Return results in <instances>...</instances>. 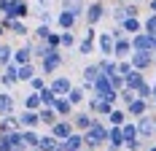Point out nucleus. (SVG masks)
<instances>
[{
	"label": "nucleus",
	"mask_w": 156,
	"mask_h": 151,
	"mask_svg": "<svg viewBox=\"0 0 156 151\" xmlns=\"http://www.w3.org/2000/svg\"><path fill=\"white\" fill-rule=\"evenodd\" d=\"M81 135H83V149H102L105 146V135H108V124H105V119L94 116L92 124Z\"/></svg>",
	"instance_id": "1"
},
{
	"label": "nucleus",
	"mask_w": 156,
	"mask_h": 151,
	"mask_svg": "<svg viewBox=\"0 0 156 151\" xmlns=\"http://www.w3.org/2000/svg\"><path fill=\"white\" fill-rule=\"evenodd\" d=\"M62 65H65V51L62 49H51V51H46V54L38 60V73L54 76V73L62 70Z\"/></svg>",
	"instance_id": "2"
},
{
	"label": "nucleus",
	"mask_w": 156,
	"mask_h": 151,
	"mask_svg": "<svg viewBox=\"0 0 156 151\" xmlns=\"http://www.w3.org/2000/svg\"><path fill=\"white\" fill-rule=\"evenodd\" d=\"M102 19H108V6H105V0H92V3H86L83 16H81L83 27H97Z\"/></svg>",
	"instance_id": "3"
},
{
	"label": "nucleus",
	"mask_w": 156,
	"mask_h": 151,
	"mask_svg": "<svg viewBox=\"0 0 156 151\" xmlns=\"http://www.w3.org/2000/svg\"><path fill=\"white\" fill-rule=\"evenodd\" d=\"M0 27L8 32V35H16V38H30V24L24 19H8V16H0Z\"/></svg>",
	"instance_id": "4"
},
{
	"label": "nucleus",
	"mask_w": 156,
	"mask_h": 151,
	"mask_svg": "<svg viewBox=\"0 0 156 151\" xmlns=\"http://www.w3.org/2000/svg\"><path fill=\"white\" fill-rule=\"evenodd\" d=\"M86 103V111L92 113V116H100V119H105L110 113V108H113V103H108V100H102L100 94H94V92H89V97L83 100Z\"/></svg>",
	"instance_id": "5"
},
{
	"label": "nucleus",
	"mask_w": 156,
	"mask_h": 151,
	"mask_svg": "<svg viewBox=\"0 0 156 151\" xmlns=\"http://www.w3.org/2000/svg\"><path fill=\"white\" fill-rule=\"evenodd\" d=\"M132 121H135L137 138H140L143 143H145V140H151V138L156 135V124H154V116H151V111H148V113H143V116H137V119H132Z\"/></svg>",
	"instance_id": "6"
},
{
	"label": "nucleus",
	"mask_w": 156,
	"mask_h": 151,
	"mask_svg": "<svg viewBox=\"0 0 156 151\" xmlns=\"http://www.w3.org/2000/svg\"><path fill=\"white\" fill-rule=\"evenodd\" d=\"M129 62H132V68H137V70H143V73H151V70H154V51H140V49H132Z\"/></svg>",
	"instance_id": "7"
},
{
	"label": "nucleus",
	"mask_w": 156,
	"mask_h": 151,
	"mask_svg": "<svg viewBox=\"0 0 156 151\" xmlns=\"http://www.w3.org/2000/svg\"><path fill=\"white\" fill-rule=\"evenodd\" d=\"M94 38H97V27H86L83 35L78 38V43H76V54H81V57L94 54Z\"/></svg>",
	"instance_id": "8"
},
{
	"label": "nucleus",
	"mask_w": 156,
	"mask_h": 151,
	"mask_svg": "<svg viewBox=\"0 0 156 151\" xmlns=\"http://www.w3.org/2000/svg\"><path fill=\"white\" fill-rule=\"evenodd\" d=\"M16 121H19V127H22V130H41L38 111H27V108H22V111L16 113Z\"/></svg>",
	"instance_id": "9"
},
{
	"label": "nucleus",
	"mask_w": 156,
	"mask_h": 151,
	"mask_svg": "<svg viewBox=\"0 0 156 151\" xmlns=\"http://www.w3.org/2000/svg\"><path fill=\"white\" fill-rule=\"evenodd\" d=\"M78 22H81V19H78L76 14H70V11H65V8H59V11L54 14V24H57L59 30H76Z\"/></svg>",
	"instance_id": "10"
},
{
	"label": "nucleus",
	"mask_w": 156,
	"mask_h": 151,
	"mask_svg": "<svg viewBox=\"0 0 156 151\" xmlns=\"http://www.w3.org/2000/svg\"><path fill=\"white\" fill-rule=\"evenodd\" d=\"M16 84V62H8L0 68V89H14Z\"/></svg>",
	"instance_id": "11"
},
{
	"label": "nucleus",
	"mask_w": 156,
	"mask_h": 151,
	"mask_svg": "<svg viewBox=\"0 0 156 151\" xmlns=\"http://www.w3.org/2000/svg\"><path fill=\"white\" fill-rule=\"evenodd\" d=\"M94 51L102 54V57H110V54H113V35H110V32H97V38H94Z\"/></svg>",
	"instance_id": "12"
},
{
	"label": "nucleus",
	"mask_w": 156,
	"mask_h": 151,
	"mask_svg": "<svg viewBox=\"0 0 156 151\" xmlns=\"http://www.w3.org/2000/svg\"><path fill=\"white\" fill-rule=\"evenodd\" d=\"M132 54V41H129V35H121V38H116L113 41V60H126Z\"/></svg>",
	"instance_id": "13"
},
{
	"label": "nucleus",
	"mask_w": 156,
	"mask_h": 151,
	"mask_svg": "<svg viewBox=\"0 0 156 151\" xmlns=\"http://www.w3.org/2000/svg\"><path fill=\"white\" fill-rule=\"evenodd\" d=\"M151 108H154V105H151L148 100H140V97H135L132 103H126V105H124V111H126V116H129V119H137V116H143V113H148Z\"/></svg>",
	"instance_id": "14"
},
{
	"label": "nucleus",
	"mask_w": 156,
	"mask_h": 151,
	"mask_svg": "<svg viewBox=\"0 0 156 151\" xmlns=\"http://www.w3.org/2000/svg\"><path fill=\"white\" fill-rule=\"evenodd\" d=\"M100 76V68H97V62H86L83 65V70H81V87L86 89V94L92 92V81Z\"/></svg>",
	"instance_id": "15"
},
{
	"label": "nucleus",
	"mask_w": 156,
	"mask_h": 151,
	"mask_svg": "<svg viewBox=\"0 0 156 151\" xmlns=\"http://www.w3.org/2000/svg\"><path fill=\"white\" fill-rule=\"evenodd\" d=\"M108 6V16L116 22V24H121L126 19V0H110V3H105Z\"/></svg>",
	"instance_id": "16"
},
{
	"label": "nucleus",
	"mask_w": 156,
	"mask_h": 151,
	"mask_svg": "<svg viewBox=\"0 0 156 151\" xmlns=\"http://www.w3.org/2000/svg\"><path fill=\"white\" fill-rule=\"evenodd\" d=\"M73 87V78L70 76H51V81H48V89L54 92V94H67Z\"/></svg>",
	"instance_id": "17"
},
{
	"label": "nucleus",
	"mask_w": 156,
	"mask_h": 151,
	"mask_svg": "<svg viewBox=\"0 0 156 151\" xmlns=\"http://www.w3.org/2000/svg\"><path fill=\"white\" fill-rule=\"evenodd\" d=\"M51 108H54V113H57L59 119H70V113L76 111V108L70 105V100H67L65 94H57V97H54V103H51Z\"/></svg>",
	"instance_id": "18"
},
{
	"label": "nucleus",
	"mask_w": 156,
	"mask_h": 151,
	"mask_svg": "<svg viewBox=\"0 0 156 151\" xmlns=\"http://www.w3.org/2000/svg\"><path fill=\"white\" fill-rule=\"evenodd\" d=\"M48 132L57 138V140H65V138L73 132V121H70V119H57L51 127H48Z\"/></svg>",
	"instance_id": "19"
},
{
	"label": "nucleus",
	"mask_w": 156,
	"mask_h": 151,
	"mask_svg": "<svg viewBox=\"0 0 156 151\" xmlns=\"http://www.w3.org/2000/svg\"><path fill=\"white\" fill-rule=\"evenodd\" d=\"M30 14H32L30 3H27V0H19V3H14L5 14H0V16H8V19H27Z\"/></svg>",
	"instance_id": "20"
},
{
	"label": "nucleus",
	"mask_w": 156,
	"mask_h": 151,
	"mask_svg": "<svg viewBox=\"0 0 156 151\" xmlns=\"http://www.w3.org/2000/svg\"><path fill=\"white\" fill-rule=\"evenodd\" d=\"M59 146H62V151H83V135L78 130H73L65 140H59Z\"/></svg>",
	"instance_id": "21"
},
{
	"label": "nucleus",
	"mask_w": 156,
	"mask_h": 151,
	"mask_svg": "<svg viewBox=\"0 0 156 151\" xmlns=\"http://www.w3.org/2000/svg\"><path fill=\"white\" fill-rule=\"evenodd\" d=\"M35 73H38V62L35 60L24 62V65H16V81H19V84H27Z\"/></svg>",
	"instance_id": "22"
},
{
	"label": "nucleus",
	"mask_w": 156,
	"mask_h": 151,
	"mask_svg": "<svg viewBox=\"0 0 156 151\" xmlns=\"http://www.w3.org/2000/svg\"><path fill=\"white\" fill-rule=\"evenodd\" d=\"M92 113H89V111H73V113H70V121H73V130H78V132H83V130H86V127H89V124H92Z\"/></svg>",
	"instance_id": "23"
},
{
	"label": "nucleus",
	"mask_w": 156,
	"mask_h": 151,
	"mask_svg": "<svg viewBox=\"0 0 156 151\" xmlns=\"http://www.w3.org/2000/svg\"><path fill=\"white\" fill-rule=\"evenodd\" d=\"M5 113H16V97L8 89H0V116Z\"/></svg>",
	"instance_id": "24"
},
{
	"label": "nucleus",
	"mask_w": 156,
	"mask_h": 151,
	"mask_svg": "<svg viewBox=\"0 0 156 151\" xmlns=\"http://www.w3.org/2000/svg\"><path fill=\"white\" fill-rule=\"evenodd\" d=\"M145 78H148V76L143 73V70L132 68V70H129V73L124 76V87H126V89H132V92H135V89H137V87L143 84V81H145Z\"/></svg>",
	"instance_id": "25"
},
{
	"label": "nucleus",
	"mask_w": 156,
	"mask_h": 151,
	"mask_svg": "<svg viewBox=\"0 0 156 151\" xmlns=\"http://www.w3.org/2000/svg\"><path fill=\"white\" fill-rule=\"evenodd\" d=\"M65 97L70 100V105H73V108H78V105H83V100H86V89H83L81 84H73L70 92H67Z\"/></svg>",
	"instance_id": "26"
},
{
	"label": "nucleus",
	"mask_w": 156,
	"mask_h": 151,
	"mask_svg": "<svg viewBox=\"0 0 156 151\" xmlns=\"http://www.w3.org/2000/svg\"><path fill=\"white\" fill-rule=\"evenodd\" d=\"M11 62H16V65L32 62V51H30V43H27V41L19 46V49H14V54H11Z\"/></svg>",
	"instance_id": "27"
},
{
	"label": "nucleus",
	"mask_w": 156,
	"mask_h": 151,
	"mask_svg": "<svg viewBox=\"0 0 156 151\" xmlns=\"http://www.w3.org/2000/svg\"><path fill=\"white\" fill-rule=\"evenodd\" d=\"M129 41H132V49H140V51H151V35L148 32H135V35H129Z\"/></svg>",
	"instance_id": "28"
},
{
	"label": "nucleus",
	"mask_w": 156,
	"mask_h": 151,
	"mask_svg": "<svg viewBox=\"0 0 156 151\" xmlns=\"http://www.w3.org/2000/svg\"><path fill=\"white\" fill-rule=\"evenodd\" d=\"M59 8H65V11H70V14H76L81 19L83 8H86V0H59Z\"/></svg>",
	"instance_id": "29"
},
{
	"label": "nucleus",
	"mask_w": 156,
	"mask_h": 151,
	"mask_svg": "<svg viewBox=\"0 0 156 151\" xmlns=\"http://www.w3.org/2000/svg\"><path fill=\"white\" fill-rule=\"evenodd\" d=\"M38 119H41V127H51L59 116L54 113V108H51V105H41V108H38Z\"/></svg>",
	"instance_id": "30"
},
{
	"label": "nucleus",
	"mask_w": 156,
	"mask_h": 151,
	"mask_svg": "<svg viewBox=\"0 0 156 151\" xmlns=\"http://www.w3.org/2000/svg\"><path fill=\"white\" fill-rule=\"evenodd\" d=\"M121 30H124L126 35H135V32H140V30H143L140 16H126L124 22H121Z\"/></svg>",
	"instance_id": "31"
},
{
	"label": "nucleus",
	"mask_w": 156,
	"mask_h": 151,
	"mask_svg": "<svg viewBox=\"0 0 156 151\" xmlns=\"http://www.w3.org/2000/svg\"><path fill=\"white\" fill-rule=\"evenodd\" d=\"M78 35L73 30H59V49H76Z\"/></svg>",
	"instance_id": "32"
},
{
	"label": "nucleus",
	"mask_w": 156,
	"mask_h": 151,
	"mask_svg": "<svg viewBox=\"0 0 156 151\" xmlns=\"http://www.w3.org/2000/svg\"><path fill=\"white\" fill-rule=\"evenodd\" d=\"M126 119H129V116H126L124 108H116V105H113V108H110V113L105 116V124H124Z\"/></svg>",
	"instance_id": "33"
},
{
	"label": "nucleus",
	"mask_w": 156,
	"mask_h": 151,
	"mask_svg": "<svg viewBox=\"0 0 156 151\" xmlns=\"http://www.w3.org/2000/svg\"><path fill=\"white\" fill-rule=\"evenodd\" d=\"M97 68L102 76H116V60L113 57H100L97 60Z\"/></svg>",
	"instance_id": "34"
},
{
	"label": "nucleus",
	"mask_w": 156,
	"mask_h": 151,
	"mask_svg": "<svg viewBox=\"0 0 156 151\" xmlns=\"http://www.w3.org/2000/svg\"><path fill=\"white\" fill-rule=\"evenodd\" d=\"M54 146H57V138L51 132H43L38 138V151H54Z\"/></svg>",
	"instance_id": "35"
},
{
	"label": "nucleus",
	"mask_w": 156,
	"mask_h": 151,
	"mask_svg": "<svg viewBox=\"0 0 156 151\" xmlns=\"http://www.w3.org/2000/svg\"><path fill=\"white\" fill-rule=\"evenodd\" d=\"M38 138H41V130H22V140L27 149H35L38 146Z\"/></svg>",
	"instance_id": "36"
},
{
	"label": "nucleus",
	"mask_w": 156,
	"mask_h": 151,
	"mask_svg": "<svg viewBox=\"0 0 156 151\" xmlns=\"http://www.w3.org/2000/svg\"><path fill=\"white\" fill-rule=\"evenodd\" d=\"M151 89H154V81H148V78H145L140 87L135 89V97H140V100H148V103H151Z\"/></svg>",
	"instance_id": "37"
},
{
	"label": "nucleus",
	"mask_w": 156,
	"mask_h": 151,
	"mask_svg": "<svg viewBox=\"0 0 156 151\" xmlns=\"http://www.w3.org/2000/svg\"><path fill=\"white\" fill-rule=\"evenodd\" d=\"M22 108H27V111H38V108H41V97H38V92H30V94H24V100H22Z\"/></svg>",
	"instance_id": "38"
},
{
	"label": "nucleus",
	"mask_w": 156,
	"mask_h": 151,
	"mask_svg": "<svg viewBox=\"0 0 156 151\" xmlns=\"http://www.w3.org/2000/svg\"><path fill=\"white\" fill-rule=\"evenodd\" d=\"M32 14L38 16V22H43V24H54V11H51V8H41V6H38Z\"/></svg>",
	"instance_id": "39"
},
{
	"label": "nucleus",
	"mask_w": 156,
	"mask_h": 151,
	"mask_svg": "<svg viewBox=\"0 0 156 151\" xmlns=\"http://www.w3.org/2000/svg\"><path fill=\"white\" fill-rule=\"evenodd\" d=\"M11 54H14V46L5 43V41H0V68L11 62Z\"/></svg>",
	"instance_id": "40"
},
{
	"label": "nucleus",
	"mask_w": 156,
	"mask_h": 151,
	"mask_svg": "<svg viewBox=\"0 0 156 151\" xmlns=\"http://www.w3.org/2000/svg\"><path fill=\"white\" fill-rule=\"evenodd\" d=\"M27 87H30V92H41L43 87H46V76H43V73H35L30 81H27Z\"/></svg>",
	"instance_id": "41"
},
{
	"label": "nucleus",
	"mask_w": 156,
	"mask_h": 151,
	"mask_svg": "<svg viewBox=\"0 0 156 151\" xmlns=\"http://www.w3.org/2000/svg\"><path fill=\"white\" fill-rule=\"evenodd\" d=\"M48 32H51V24H43V22H38V27H35V30H30V35H32V38H38V41H43Z\"/></svg>",
	"instance_id": "42"
},
{
	"label": "nucleus",
	"mask_w": 156,
	"mask_h": 151,
	"mask_svg": "<svg viewBox=\"0 0 156 151\" xmlns=\"http://www.w3.org/2000/svg\"><path fill=\"white\" fill-rule=\"evenodd\" d=\"M38 97H41V105H51V103H54V97H57V94H54V92L48 89V84H46V87H43V89L38 92Z\"/></svg>",
	"instance_id": "43"
},
{
	"label": "nucleus",
	"mask_w": 156,
	"mask_h": 151,
	"mask_svg": "<svg viewBox=\"0 0 156 151\" xmlns=\"http://www.w3.org/2000/svg\"><path fill=\"white\" fill-rule=\"evenodd\" d=\"M143 32L156 35V14H148V16H145V22H143Z\"/></svg>",
	"instance_id": "44"
},
{
	"label": "nucleus",
	"mask_w": 156,
	"mask_h": 151,
	"mask_svg": "<svg viewBox=\"0 0 156 151\" xmlns=\"http://www.w3.org/2000/svg\"><path fill=\"white\" fill-rule=\"evenodd\" d=\"M43 43H46V49H59V32H48L46 38H43Z\"/></svg>",
	"instance_id": "45"
},
{
	"label": "nucleus",
	"mask_w": 156,
	"mask_h": 151,
	"mask_svg": "<svg viewBox=\"0 0 156 151\" xmlns=\"http://www.w3.org/2000/svg\"><path fill=\"white\" fill-rule=\"evenodd\" d=\"M119 100H121V105L132 103V100H135V92H132V89H126V87H121V89H119Z\"/></svg>",
	"instance_id": "46"
},
{
	"label": "nucleus",
	"mask_w": 156,
	"mask_h": 151,
	"mask_svg": "<svg viewBox=\"0 0 156 151\" xmlns=\"http://www.w3.org/2000/svg\"><path fill=\"white\" fill-rule=\"evenodd\" d=\"M108 81H110V87H113L116 92L124 87V76H119V73H116V76H108Z\"/></svg>",
	"instance_id": "47"
},
{
	"label": "nucleus",
	"mask_w": 156,
	"mask_h": 151,
	"mask_svg": "<svg viewBox=\"0 0 156 151\" xmlns=\"http://www.w3.org/2000/svg\"><path fill=\"white\" fill-rule=\"evenodd\" d=\"M126 16H140V3L126 0Z\"/></svg>",
	"instance_id": "48"
},
{
	"label": "nucleus",
	"mask_w": 156,
	"mask_h": 151,
	"mask_svg": "<svg viewBox=\"0 0 156 151\" xmlns=\"http://www.w3.org/2000/svg\"><path fill=\"white\" fill-rule=\"evenodd\" d=\"M14 3H19V0H0V14H5V11H8Z\"/></svg>",
	"instance_id": "49"
},
{
	"label": "nucleus",
	"mask_w": 156,
	"mask_h": 151,
	"mask_svg": "<svg viewBox=\"0 0 156 151\" xmlns=\"http://www.w3.org/2000/svg\"><path fill=\"white\" fill-rule=\"evenodd\" d=\"M110 35H113V41H116V38H121V35H126V32L121 30V24H116V27L110 30Z\"/></svg>",
	"instance_id": "50"
},
{
	"label": "nucleus",
	"mask_w": 156,
	"mask_h": 151,
	"mask_svg": "<svg viewBox=\"0 0 156 151\" xmlns=\"http://www.w3.org/2000/svg\"><path fill=\"white\" fill-rule=\"evenodd\" d=\"M35 3H38L41 8H51V0H35Z\"/></svg>",
	"instance_id": "51"
},
{
	"label": "nucleus",
	"mask_w": 156,
	"mask_h": 151,
	"mask_svg": "<svg viewBox=\"0 0 156 151\" xmlns=\"http://www.w3.org/2000/svg\"><path fill=\"white\" fill-rule=\"evenodd\" d=\"M148 14H156V0H148Z\"/></svg>",
	"instance_id": "52"
},
{
	"label": "nucleus",
	"mask_w": 156,
	"mask_h": 151,
	"mask_svg": "<svg viewBox=\"0 0 156 151\" xmlns=\"http://www.w3.org/2000/svg\"><path fill=\"white\" fill-rule=\"evenodd\" d=\"M151 105H156V81H154V89H151Z\"/></svg>",
	"instance_id": "53"
},
{
	"label": "nucleus",
	"mask_w": 156,
	"mask_h": 151,
	"mask_svg": "<svg viewBox=\"0 0 156 151\" xmlns=\"http://www.w3.org/2000/svg\"><path fill=\"white\" fill-rule=\"evenodd\" d=\"M151 51H156V35H151Z\"/></svg>",
	"instance_id": "54"
},
{
	"label": "nucleus",
	"mask_w": 156,
	"mask_h": 151,
	"mask_svg": "<svg viewBox=\"0 0 156 151\" xmlns=\"http://www.w3.org/2000/svg\"><path fill=\"white\" fill-rule=\"evenodd\" d=\"M143 151H156V143H151V146L145 143V149H143Z\"/></svg>",
	"instance_id": "55"
},
{
	"label": "nucleus",
	"mask_w": 156,
	"mask_h": 151,
	"mask_svg": "<svg viewBox=\"0 0 156 151\" xmlns=\"http://www.w3.org/2000/svg\"><path fill=\"white\" fill-rule=\"evenodd\" d=\"M83 151H102V149H83Z\"/></svg>",
	"instance_id": "56"
},
{
	"label": "nucleus",
	"mask_w": 156,
	"mask_h": 151,
	"mask_svg": "<svg viewBox=\"0 0 156 151\" xmlns=\"http://www.w3.org/2000/svg\"><path fill=\"white\" fill-rule=\"evenodd\" d=\"M154 70H156V51H154Z\"/></svg>",
	"instance_id": "57"
},
{
	"label": "nucleus",
	"mask_w": 156,
	"mask_h": 151,
	"mask_svg": "<svg viewBox=\"0 0 156 151\" xmlns=\"http://www.w3.org/2000/svg\"><path fill=\"white\" fill-rule=\"evenodd\" d=\"M132 3H140V0H132Z\"/></svg>",
	"instance_id": "58"
},
{
	"label": "nucleus",
	"mask_w": 156,
	"mask_h": 151,
	"mask_svg": "<svg viewBox=\"0 0 156 151\" xmlns=\"http://www.w3.org/2000/svg\"><path fill=\"white\" fill-rule=\"evenodd\" d=\"M154 73H156V70H154ZM154 81H156V76H154Z\"/></svg>",
	"instance_id": "59"
}]
</instances>
